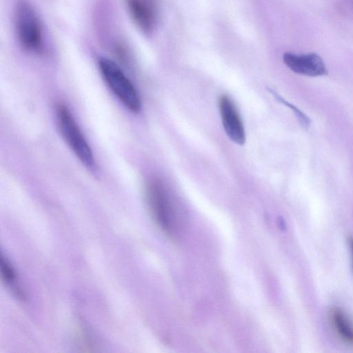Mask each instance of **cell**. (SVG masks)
<instances>
[{
  "label": "cell",
  "instance_id": "obj_4",
  "mask_svg": "<svg viewBox=\"0 0 353 353\" xmlns=\"http://www.w3.org/2000/svg\"><path fill=\"white\" fill-rule=\"evenodd\" d=\"M16 32L21 47L28 52H39L43 46L41 21L32 6L27 1L19 2L15 16Z\"/></svg>",
  "mask_w": 353,
  "mask_h": 353
},
{
  "label": "cell",
  "instance_id": "obj_10",
  "mask_svg": "<svg viewBox=\"0 0 353 353\" xmlns=\"http://www.w3.org/2000/svg\"><path fill=\"white\" fill-rule=\"evenodd\" d=\"M270 90L272 92V94H274V95L278 99V101H281V103L289 107L294 112V114H296V117L299 121V123L303 128H307L310 126V124L311 123L310 119L302 111H301L298 108L295 107L294 105L291 104L288 101H286L281 97L278 95L275 92H273V90Z\"/></svg>",
  "mask_w": 353,
  "mask_h": 353
},
{
  "label": "cell",
  "instance_id": "obj_1",
  "mask_svg": "<svg viewBox=\"0 0 353 353\" xmlns=\"http://www.w3.org/2000/svg\"><path fill=\"white\" fill-rule=\"evenodd\" d=\"M145 198L156 224L168 235L173 236L178 228L175 209L166 190L158 180L151 179L146 183Z\"/></svg>",
  "mask_w": 353,
  "mask_h": 353
},
{
  "label": "cell",
  "instance_id": "obj_11",
  "mask_svg": "<svg viewBox=\"0 0 353 353\" xmlns=\"http://www.w3.org/2000/svg\"><path fill=\"white\" fill-rule=\"evenodd\" d=\"M348 245L350 247V254L352 257V261L353 265V236H350L348 239Z\"/></svg>",
  "mask_w": 353,
  "mask_h": 353
},
{
  "label": "cell",
  "instance_id": "obj_9",
  "mask_svg": "<svg viewBox=\"0 0 353 353\" xmlns=\"http://www.w3.org/2000/svg\"><path fill=\"white\" fill-rule=\"evenodd\" d=\"M1 274L3 282L12 294L18 299L24 300L26 294L20 285L17 273L8 259L3 254L1 255Z\"/></svg>",
  "mask_w": 353,
  "mask_h": 353
},
{
  "label": "cell",
  "instance_id": "obj_8",
  "mask_svg": "<svg viewBox=\"0 0 353 353\" xmlns=\"http://www.w3.org/2000/svg\"><path fill=\"white\" fill-rule=\"evenodd\" d=\"M329 320L336 336L347 345L353 346V321L339 307L329 312Z\"/></svg>",
  "mask_w": 353,
  "mask_h": 353
},
{
  "label": "cell",
  "instance_id": "obj_2",
  "mask_svg": "<svg viewBox=\"0 0 353 353\" xmlns=\"http://www.w3.org/2000/svg\"><path fill=\"white\" fill-rule=\"evenodd\" d=\"M99 68L105 83L123 105L132 112H139L141 108L139 95L121 68L106 57L99 59Z\"/></svg>",
  "mask_w": 353,
  "mask_h": 353
},
{
  "label": "cell",
  "instance_id": "obj_5",
  "mask_svg": "<svg viewBox=\"0 0 353 353\" xmlns=\"http://www.w3.org/2000/svg\"><path fill=\"white\" fill-rule=\"evenodd\" d=\"M219 108L224 130L227 136L238 145L245 141V133L243 122L232 99L223 94L219 100Z\"/></svg>",
  "mask_w": 353,
  "mask_h": 353
},
{
  "label": "cell",
  "instance_id": "obj_3",
  "mask_svg": "<svg viewBox=\"0 0 353 353\" xmlns=\"http://www.w3.org/2000/svg\"><path fill=\"white\" fill-rule=\"evenodd\" d=\"M56 116L65 141L85 166L94 170L95 162L92 150L68 108L62 103L58 104Z\"/></svg>",
  "mask_w": 353,
  "mask_h": 353
},
{
  "label": "cell",
  "instance_id": "obj_7",
  "mask_svg": "<svg viewBox=\"0 0 353 353\" xmlns=\"http://www.w3.org/2000/svg\"><path fill=\"white\" fill-rule=\"evenodd\" d=\"M125 2L129 14L138 28L145 32H151L157 19L154 0H125Z\"/></svg>",
  "mask_w": 353,
  "mask_h": 353
},
{
  "label": "cell",
  "instance_id": "obj_6",
  "mask_svg": "<svg viewBox=\"0 0 353 353\" xmlns=\"http://www.w3.org/2000/svg\"><path fill=\"white\" fill-rule=\"evenodd\" d=\"M285 64L293 72L309 77L327 74V68L322 59L316 54H297L286 52L283 57Z\"/></svg>",
  "mask_w": 353,
  "mask_h": 353
}]
</instances>
